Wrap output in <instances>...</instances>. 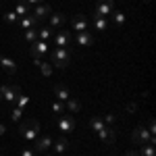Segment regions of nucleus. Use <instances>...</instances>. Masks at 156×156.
<instances>
[{
  "mask_svg": "<svg viewBox=\"0 0 156 156\" xmlns=\"http://www.w3.org/2000/svg\"><path fill=\"white\" fill-rule=\"evenodd\" d=\"M19 135L25 137L27 142H36L40 135V123L36 119H27L19 123Z\"/></svg>",
  "mask_w": 156,
  "mask_h": 156,
  "instance_id": "1",
  "label": "nucleus"
},
{
  "mask_svg": "<svg viewBox=\"0 0 156 156\" xmlns=\"http://www.w3.org/2000/svg\"><path fill=\"white\" fill-rule=\"evenodd\" d=\"M71 60V52L67 48H54L50 52V65L52 67H58V69H65Z\"/></svg>",
  "mask_w": 156,
  "mask_h": 156,
  "instance_id": "2",
  "label": "nucleus"
},
{
  "mask_svg": "<svg viewBox=\"0 0 156 156\" xmlns=\"http://www.w3.org/2000/svg\"><path fill=\"white\" fill-rule=\"evenodd\" d=\"M115 9V0H100L94 9V19H106Z\"/></svg>",
  "mask_w": 156,
  "mask_h": 156,
  "instance_id": "3",
  "label": "nucleus"
},
{
  "mask_svg": "<svg viewBox=\"0 0 156 156\" xmlns=\"http://www.w3.org/2000/svg\"><path fill=\"white\" fill-rule=\"evenodd\" d=\"M131 140H133V144H154V135L148 131L146 127H137L135 131H133L131 135Z\"/></svg>",
  "mask_w": 156,
  "mask_h": 156,
  "instance_id": "4",
  "label": "nucleus"
},
{
  "mask_svg": "<svg viewBox=\"0 0 156 156\" xmlns=\"http://www.w3.org/2000/svg\"><path fill=\"white\" fill-rule=\"evenodd\" d=\"M58 129L62 133H71L75 129V119H73L71 112H62L58 115Z\"/></svg>",
  "mask_w": 156,
  "mask_h": 156,
  "instance_id": "5",
  "label": "nucleus"
},
{
  "mask_svg": "<svg viewBox=\"0 0 156 156\" xmlns=\"http://www.w3.org/2000/svg\"><path fill=\"white\" fill-rule=\"evenodd\" d=\"M0 92H2V100H6V102H15L17 96H19V87H17V85L4 83L2 87H0Z\"/></svg>",
  "mask_w": 156,
  "mask_h": 156,
  "instance_id": "6",
  "label": "nucleus"
},
{
  "mask_svg": "<svg viewBox=\"0 0 156 156\" xmlns=\"http://www.w3.org/2000/svg\"><path fill=\"white\" fill-rule=\"evenodd\" d=\"M0 67H2V73L6 75H15L17 73V62L9 56H0Z\"/></svg>",
  "mask_w": 156,
  "mask_h": 156,
  "instance_id": "7",
  "label": "nucleus"
},
{
  "mask_svg": "<svg viewBox=\"0 0 156 156\" xmlns=\"http://www.w3.org/2000/svg\"><path fill=\"white\" fill-rule=\"evenodd\" d=\"M71 23H73V29H75L77 34H81V31H87V29H90V23H87V19H85L83 15H75Z\"/></svg>",
  "mask_w": 156,
  "mask_h": 156,
  "instance_id": "8",
  "label": "nucleus"
},
{
  "mask_svg": "<svg viewBox=\"0 0 156 156\" xmlns=\"http://www.w3.org/2000/svg\"><path fill=\"white\" fill-rule=\"evenodd\" d=\"M69 42H71V34H69V31L60 29L58 34H54V44H56V48H67Z\"/></svg>",
  "mask_w": 156,
  "mask_h": 156,
  "instance_id": "9",
  "label": "nucleus"
},
{
  "mask_svg": "<svg viewBox=\"0 0 156 156\" xmlns=\"http://www.w3.org/2000/svg\"><path fill=\"white\" fill-rule=\"evenodd\" d=\"M48 52V42H44V40H36L34 44H31V54L34 56H42V54H46Z\"/></svg>",
  "mask_w": 156,
  "mask_h": 156,
  "instance_id": "10",
  "label": "nucleus"
},
{
  "mask_svg": "<svg viewBox=\"0 0 156 156\" xmlns=\"http://www.w3.org/2000/svg\"><path fill=\"white\" fill-rule=\"evenodd\" d=\"M98 135H100V140H102L104 144H112V142H115V129L108 127V125H104V127L98 131Z\"/></svg>",
  "mask_w": 156,
  "mask_h": 156,
  "instance_id": "11",
  "label": "nucleus"
},
{
  "mask_svg": "<svg viewBox=\"0 0 156 156\" xmlns=\"http://www.w3.org/2000/svg\"><path fill=\"white\" fill-rule=\"evenodd\" d=\"M54 96H56V100H58V102H67V100L71 98V94H69L67 85L56 83V85H54Z\"/></svg>",
  "mask_w": 156,
  "mask_h": 156,
  "instance_id": "12",
  "label": "nucleus"
},
{
  "mask_svg": "<svg viewBox=\"0 0 156 156\" xmlns=\"http://www.w3.org/2000/svg\"><path fill=\"white\" fill-rule=\"evenodd\" d=\"M50 146H52V137H48V135H44V137H37L36 142H34V148H36V152H46Z\"/></svg>",
  "mask_w": 156,
  "mask_h": 156,
  "instance_id": "13",
  "label": "nucleus"
},
{
  "mask_svg": "<svg viewBox=\"0 0 156 156\" xmlns=\"http://www.w3.org/2000/svg\"><path fill=\"white\" fill-rule=\"evenodd\" d=\"M50 12H52V9H50L48 4H36V9H34V17L40 21V19H44V17H50Z\"/></svg>",
  "mask_w": 156,
  "mask_h": 156,
  "instance_id": "14",
  "label": "nucleus"
},
{
  "mask_svg": "<svg viewBox=\"0 0 156 156\" xmlns=\"http://www.w3.org/2000/svg\"><path fill=\"white\" fill-rule=\"evenodd\" d=\"M67 21V17L62 15V12H50V27L52 29H56V27H62Z\"/></svg>",
  "mask_w": 156,
  "mask_h": 156,
  "instance_id": "15",
  "label": "nucleus"
},
{
  "mask_svg": "<svg viewBox=\"0 0 156 156\" xmlns=\"http://www.w3.org/2000/svg\"><path fill=\"white\" fill-rule=\"evenodd\" d=\"M75 40H77V46H92V44H94V36H92V34H87V31L77 34Z\"/></svg>",
  "mask_w": 156,
  "mask_h": 156,
  "instance_id": "16",
  "label": "nucleus"
},
{
  "mask_svg": "<svg viewBox=\"0 0 156 156\" xmlns=\"http://www.w3.org/2000/svg\"><path fill=\"white\" fill-rule=\"evenodd\" d=\"M36 23H37V19L34 15H25V17H21V21H19V25H21L23 29H34Z\"/></svg>",
  "mask_w": 156,
  "mask_h": 156,
  "instance_id": "17",
  "label": "nucleus"
},
{
  "mask_svg": "<svg viewBox=\"0 0 156 156\" xmlns=\"http://www.w3.org/2000/svg\"><path fill=\"white\" fill-rule=\"evenodd\" d=\"M54 36V29H52V27H42V29H37V37H40V40H44V42H48L50 37Z\"/></svg>",
  "mask_w": 156,
  "mask_h": 156,
  "instance_id": "18",
  "label": "nucleus"
},
{
  "mask_svg": "<svg viewBox=\"0 0 156 156\" xmlns=\"http://www.w3.org/2000/svg\"><path fill=\"white\" fill-rule=\"evenodd\" d=\"M79 108H81V102H79L77 98H69V100H67L65 110H69V112H79Z\"/></svg>",
  "mask_w": 156,
  "mask_h": 156,
  "instance_id": "19",
  "label": "nucleus"
},
{
  "mask_svg": "<svg viewBox=\"0 0 156 156\" xmlns=\"http://www.w3.org/2000/svg\"><path fill=\"white\" fill-rule=\"evenodd\" d=\"M52 146H54V152H56V154H62V152H65V150H67V140H65V137H58V140H56V142H52Z\"/></svg>",
  "mask_w": 156,
  "mask_h": 156,
  "instance_id": "20",
  "label": "nucleus"
},
{
  "mask_svg": "<svg viewBox=\"0 0 156 156\" xmlns=\"http://www.w3.org/2000/svg\"><path fill=\"white\" fill-rule=\"evenodd\" d=\"M140 156H156L154 144H142V150H140Z\"/></svg>",
  "mask_w": 156,
  "mask_h": 156,
  "instance_id": "21",
  "label": "nucleus"
},
{
  "mask_svg": "<svg viewBox=\"0 0 156 156\" xmlns=\"http://www.w3.org/2000/svg\"><path fill=\"white\" fill-rule=\"evenodd\" d=\"M92 25H94V29H98V31H104L108 27V19H92Z\"/></svg>",
  "mask_w": 156,
  "mask_h": 156,
  "instance_id": "22",
  "label": "nucleus"
},
{
  "mask_svg": "<svg viewBox=\"0 0 156 156\" xmlns=\"http://www.w3.org/2000/svg\"><path fill=\"white\" fill-rule=\"evenodd\" d=\"M15 12H17V17L21 19V17H25V15H29V6H27L25 2H19L17 9H15Z\"/></svg>",
  "mask_w": 156,
  "mask_h": 156,
  "instance_id": "23",
  "label": "nucleus"
},
{
  "mask_svg": "<svg viewBox=\"0 0 156 156\" xmlns=\"http://www.w3.org/2000/svg\"><path fill=\"white\" fill-rule=\"evenodd\" d=\"M90 127H92V129L98 133L100 129H102V127H104V121L98 119V117H92V119H90Z\"/></svg>",
  "mask_w": 156,
  "mask_h": 156,
  "instance_id": "24",
  "label": "nucleus"
},
{
  "mask_svg": "<svg viewBox=\"0 0 156 156\" xmlns=\"http://www.w3.org/2000/svg\"><path fill=\"white\" fill-rule=\"evenodd\" d=\"M37 67H40V71H42L44 77H50V75H52V65H50V62H44V60H42Z\"/></svg>",
  "mask_w": 156,
  "mask_h": 156,
  "instance_id": "25",
  "label": "nucleus"
},
{
  "mask_svg": "<svg viewBox=\"0 0 156 156\" xmlns=\"http://www.w3.org/2000/svg\"><path fill=\"white\" fill-rule=\"evenodd\" d=\"M25 40H27L29 44H34L37 40V29H25Z\"/></svg>",
  "mask_w": 156,
  "mask_h": 156,
  "instance_id": "26",
  "label": "nucleus"
},
{
  "mask_svg": "<svg viewBox=\"0 0 156 156\" xmlns=\"http://www.w3.org/2000/svg\"><path fill=\"white\" fill-rule=\"evenodd\" d=\"M112 19H115V23L119 25H123L125 23V19H127V17H125V12H119V11H112Z\"/></svg>",
  "mask_w": 156,
  "mask_h": 156,
  "instance_id": "27",
  "label": "nucleus"
},
{
  "mask_svg": "<svg viewBox=\"0 0 156 156\" xmlns=\"http://www.w3.org/2000/svg\"><path fill=\"white\" fill-rule=\"evenodd\" d=\"M15 102H17V108H21V110H23V108L27 106V104H29V98H27V96H21V94H19Z\"/></svg>",
  "mask_w": 156,
  "mask_h": 156,
  "instance_id": "28",
  "label": "nucleus"
},
{
  "mask_svg": "<svg viewBox=\"0 0 156 156\" xmlns=\"http://www.w3.org/2000/svg\"><path fill=\"white\" fill-rule=\"evenodd\" d=\"M21 117H23V110H21V108H12V112H11V119L15 121V123H21Z\"/></svg>",
  "mask_w": 156,
  "mask_h": 156,
  "instance_id": "29",
  "label": "nucleus"
},
{
  "mask_svg": "<svg viewBox=\"0 0 156 156\" xmlns=\"http://www.w3.org/2000/svg\"><path fill=\"white\" fill-rule=\"evenodd\" d=\"M52 112H54V115H56V117H58V115H62V112H65V104H62V102H58V100H56V102H54V104H52Z\"/></svg>",
  "mask_w": 156,
  "mask_h": 156,
  "instance_id": "30",
  "label": "nucleus"
},
{
  "mask_svg": "<svg viewBox=\"0 0 156 156\" xmlns=\"http://www.w3.org/2000/svg\"><path fill=\"white\" fill-rule=\"evenodd\" d=\"M4 21H9V23H17L19 21V17H17V12H4Z\"/></svg>",
  "mask_w": 156,
  "mask_h": 156,
  "instance_id": "31",
  "label": "nucleus"
},
{
  "mask_svg": "<svg viewBox=\"0 0 156 156\" xmlns=\"http://www.w3.org/2000/svg\"><path fill=\"white\" fill-rule=\"evenodd\" d=\"M102 121H104V125H110V123H115V115H106Z\"/></svg>",
  "mask_w": 156,
  "mask_h": 156,
  "instance_id": "32",
  "label": "nucleus"
},
{
  "mask_svg": "<svg viewBox=\"0 0 156 156\" xmlns=\"http://www.w3.org/2000/svg\"><path fill=\"white\" fill-rule=\"evenodd\" d=\"M148 131H150L152 135H154V131H156V123H154V119H152L150 123H148Z\"/></svg>",
  "mask_w": 156,
  "mask_h": 156,
  "instance_id": "33",
  "label": "nucleus"
},
{
  "mask_svg": "<svg viewBox=\"0 0 156 156\" xmlns=\"http://www.w3.org/2000/svg\"><path fill=\"white\" fill-rule=\"evenodd\" d=\"M42 2H44V0H25V4H27V6H31V4L36 6V4H42Z\"/></svg>",
  "mask_w": 156,
  "mask_h": 156,
  "instance_id": "34",
  "label": "nucleus"
},
{
  "mask_svg": "<svg viewBox=\"0 0 156 156\" xmlns=\"http://www.w3.org/2000/svg\"><path fill=\"white\" fill-rule=\"evenodd\" d=\"M21 156H36V152H34V150H29V148H25L23 152H21Z\"/></svg>",
  "mask_w": 156,
  "mask_h": 156,
  "instance_id": "35",
  "label": "nucleus"
},
{
  "mask_svg": "<svg viewBox=\"0 0 156 156\" xmlns=\"http://www.w3.org/2000/svg\"><path fill=\"white\" fill-rule=\"evenodd\" d=\"M125 156H140V154H137L135 150H129V152H125Z\"/></svg>",
  "mask_w": 156,
  "mask_h": 156,
  "instance_id": "36",
  "label": "nucleus"
},
{
  "mask_svg": "<svg viewBox=\"0 0 156 156\" xmlns=\"http://www.w3.org/2000/svg\"><path fill=\"white\" fill-rule=\"evenodd\" d=\"M4 133H6V127H4V125H0V135H4Z\"/></svg>",
  "mask_w": 156,
  "mask_h": 156,
  "instance_id": "37",
  "label": "nucleus"
},
{
  "mask_svg": "<svg viewBox=\"0 0 156 156\" xmlns=\"http://www.w3.org/2000/svg\"><path fill=\"white\" fill-rule=\"evenodd\" d=\"M0 100H2V92H0Z\"/></svg>",
  "mask_w": 156,
  "mask_h": 156,
  "instance_id": "38",
  "label": "nucleus"
},
{
  "mask_svg": "<svg viewBox=\"0 0 156 156\" xmlns=\"http://www.w3.org/2000/svg\"><path fill=\"white\" fill-rule=\"evenodd\" d=\"M0 73H2V67H0Z\"/></svg>",
  "mask_w": 156,
  "mask_h": 156,
  "instance_id": "39",
  "label": "nucleus"
},
{
  "mask_svg": "<svg viewBox=\"0 0 156 156\" xmlns=\"http://www.w3.org/2000/svg\"><path fill=\"white\" fill-rule=\"evenodd\" d=\"M48 156H54V154H48Z\"/></svg>",
  "mask_w": 156,
  "mask_h": 156,
  "instance_id": "40",
  "label": "nucleus"
},
{
  "mask_svg": "<svg viewBox=\"0 0 156 156\" xmlns=\"http://www.w3.org/2000/svg\"><path fill=\"white\" fill-rule=\"evenodd\" d=\"M19 2H23V0H19Z\"/></svg>",
  "mask_w": 156,
  "mask_h": 156,
  "instance_id": "41",
  "label": "nucleus"
}]
</instances>
